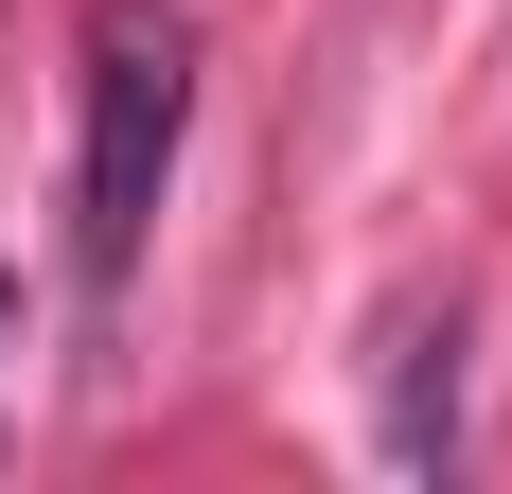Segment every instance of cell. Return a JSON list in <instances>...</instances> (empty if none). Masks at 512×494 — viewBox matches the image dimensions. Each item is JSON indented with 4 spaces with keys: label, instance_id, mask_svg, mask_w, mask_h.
<instances>
[{
    "label": "cell",
    "instance_id": "cell-2",
    "mask_svg": "<svg viewBox=\"0 0 512 494\" xmlns=\"http://www.w3.org/2000/svg\"><path fill=\"white\" fill-rule=\"evenodd\" d=\"M442 442H460V318H424V336H407V371H389V459L424 477Z\"/></svg>",
    "mask_w": 512,
    "mask_h": 494
},
{
    "label": "cell",
    "instance_id": "cell-1",
    "mask_svg": "<svg viewBox=\"0 0 512 494\" xmlns=\"http://www.w3.org/2000/svg\"><path fill=\"white\" fill-rule=\"evenodd\" d=\"M177 142H195V18H177V0H124L89 36V177H71V265H89V283L142 265Z\"/></svg>",
    "mask_w": 512,
    "mask_h": 494
}]
</instances>
